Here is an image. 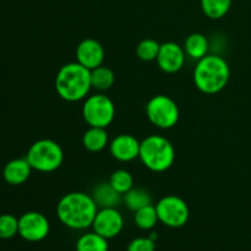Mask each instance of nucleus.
Returning a JSON list of instances; mask_svg holds the SVG:
<instances>
[{"label": "nucleus", "instance_id": "1", "mask_svg": "<svg viewBox=\"0 0 251 251\" xmlns=\"http://www.w3.org/2000/svg\"><path fill=\"white\" fill-rule=\"evenodd\" d=\"M98 210L100 208L92 196L82 191H73L59 200L56 216L65 227L74 230H83L92 227Z\"/></svg>", "mask_w": 251, "mask_h": 251}, {"label": "nucleus", "instance_id": "2", "mask_svg": "<svg viewBox=\"0 0 251 251\" xmlns=\"http://www.w3.org/2000/svg\"><path fill=\"white\" fill-rule=\"evenodd\" d=\"M230 68L227 60L217 54H207L194 69V82L205 95H216L229 82Z\"/></svg>", "mask_w": 251, "mask_h": 251}, {"label": "nucleus", "instance_id": "3", "mask_svg": "<svg viewBox=\"0 0 251 251\" xmlns=\"http://www.w3.org/2000/svg\"><path fill=\"white\" fill-rule=\"evenodd\" d=\"M91 88V70L77 61L65 64L59 69L55 76V90L64 100L78 102L85 100Z\"/></svg>", "mask_w": 251, "mask_h": 251}, {"label": "nucleus", "instance_id": "4", "mask_svg": "<svg viewBox=\"0 0 251 251\" xmlns=\"http://www.w3.org/2000/svg\"><path fill=\"white\" fill-rule=\"evenodd\" d=\"M139 158L147 169L154 173H162L173 166L176 150L164 136L150 135L140 144Z\"/></svg>", "mask_w": 251, "mask_h": 251}, {"label": "nucleus", "instance_id": "5", "mask_svg": "<svg viewBox=\"0 0 251 251\" xmlns=\"http://www.w3.org/2000/svg\"><path fill=\"white\" fill-rule=\"evenodd\" d=\"M26 159L34 171L51 173L60 168L63 164L64 152L58 142L49 139H42L29 147Z\"/></svg>", "mask_w": 251, "mask_h": 251}, {"label": "nucleus", "instance_id": "6", "mask_svg": "<svg viewBox=\"0 0 251 251\" xmlns=\"http://www.w3.org/2000/svg\"><path fill=\"white\" fill-rule=\"evenodd\" d=\"M146 115L154 126L168 130L178 124L180 112L173 98L166 95H157L147 102Z\"/></svg>", "mask_w": 251, "mask_h": 251}, {"label": "nucleus", "instance_id": "7", "mask_svg": "<svg viewBox=\"0 0 251 251\" xmlns=\"http://www.w3.org/2000/svg\"><path fill=\"white\" fill-rule=\"evenodd\" d=\"M82 117L90 126L107 129L114 120L115 105L113 100L103 93L88 96L82 105Z\"/></svg>", "mask_w": 251, "mask_h": 251}, {"label": "nucleus", "instance_id": "8", "mask_svg": "<svg viewBox=\"0 0 251 251\" xmlns=\"http://www.w3.org/2000/svg\"><path fill=\"white\" fill-rule=\"evenodd\" d=\"M159 222L169 228H180L188 223L190 210L185 201L176 195H167L156 203Z\"/></svg>", "mask_w": 251, "mask_h": 251}, {"label": "nucleus", "instance_id": "9", "mask_svg": "<svg viewBox=\"0 0 251 251\" xmlns=\"http://www.w3.org/2000/svg\"><path fill=\"white\" fill-rule=\"evenodd\" d=\"M49 232L50 223L43 213L31 211L19 218V235L26 242H42L48 237Z\"/></svg>", "mask_w": 251, "mask_h": 251}, {"label": "nucleus", "instance_id": "10", "mask_svg": "<svg viewBox=\"0 0 251 251\" xmlns=\"http://www.w3.org/2000/svg\"><path fill=\"white\" fill-rule=\"evenodd\" d=\"M124 228V218L117 207L100 208L92 223L93 232L98 233L105 239H113Z\"/></svg>", "mask_w": 251, "mask_h": 251}, {"label": "nucleus", "instance_id": "11", "mask_svg": "<svg viewBox=\"0 0 251 251\" xmlns=\"http://www.w3.org/2000/svg\"><path fill=\"white\" fill-rule=\"evenodd\" d=\"M184 47L179 46L176 42H166L161 44L157 64L159 69L166 74H176L184 66L186 58Z\"/></svg>", "mask_w": 251, "mask_h": 251}, {"label": "nucleus", "instance_id": "12", "mask_svg": "<svg viewBox=\"0 0 251 251\" xmlns=\"http://www.w3.org/2000/svg\"><path fill=\"white\" fill-rule=\"evenodd\" d=\"M104 60V48L93 38H86L78 43L76 48V61L88 70L98 68Z\"/></svg>", "mask_w": 251, "mask_h": 251}, {"label": "nucleus", "instance_id": "13", "mask_svg": "<svg viewBox=\"0 0 251 251\" xmlns=\"http://www.w3.org/2000/svg\"><path fill=\"white\" fill-rule=\"evenodd\" d=\"M140 144L141 141H139L134 135L120 134L110 141V154L119 162H131L139 157Z\"/></svg>", "mask_w": 251, "mask_h": 251}, {"label": "nucleus", "instance_id": "14", "mask_svg": "<svg viewBox=\"0 0 251 251\" xmlns=\"http://www.w3.org/2000/svg\"><path fill=\"white\" fill-rule=\"evenodd\" d=\"M31 172L32 167L26 158H16L7 162L2 171V176L10 185H21L26 183Z\"/></svg>", "mask_w": 251, "mask_h": 251}, {"label": "nucleus", "instance_id": "15", "mask_svg": "<svg viewBox=\"0 0 251 251\" xmlns=\"http://www.w3.org/2000/svg\"><path fill=\"white\" fill-rule=\"evenodd\" d=\"M92 199L97 203L98 208L117 207L123 200L122 194L118 193L109 184V181L100 183L92 190Z\"/></svg>", "mask_w": 251, "mask_h": 251}, {"label": "nucleus", "instance_id": "16", "mask_svg": "<svg viewBox=\"0 0 251 251\" xmlns=\"http://www.w3.org/2000/svg\"><path fill=\"white\" fill-rule=\"evenodd\" d=\"M210 43L205 34L202 33H191L186 37L184 42V50L185 54L193 60L199 61L208 54Z\"/></svg>", "mask_w": 251, "mask_h": 251}, {"label": "nucleus", "instance_id": "17", "mask_svg": "<svg viewBox=\"0 0 251 251\" xmlns=\"http://www.w3.org/2000/svg\"><path fill=\"white\" fill-rule=\"evenodd\" d=\"M109 144V136L105 127L90 126L82 136V145L87 151L100 152Z\"/></svg>", "mask_w": 251, "mask_h": 251}, {"label": "nucleus", "instance_id": "18", "mask_svg": "<svg viewBox=\"0 0 251 251\" xmlns=\"http://www.w3.org/2000/svg\"><path fill=\"white\" fill-rule=\"evenodd\" d=\"M108 239L96 232H88L81 235L76 242V251H108Z\"/></svg>", "mask_w": 251, "mask_h": 251}, {"label": "nucleus", "instance_id": "19", "mask_svg": "<svg viewBox=\"0 0 251 251\" xmlns=\"http://www.w3.org/2000/svg\"><path fill=\"white\" fill-rule=\"evenodd\" d=\"M123 201L125 206L132 212H136L140 208L152 203V198L149 191L141 188H132L123 195Z\"/></svg>", "mask_w": 251, "mask_h": 251}, {"label": "nucleus", "instance_id": "20", "mask_svg": "<svg viewBox=\"0 0 251 251\" xmlns=\"http://www.w3.org/2000/svg\"><path fill=\"white\" fill-rule=\"evenodd\" d=\"M115 82V75L112 69L107 66H98L91 70V83L92 88L97 91H108Z\"/></svg>", "mask_w": 251, "mask_h": 251}, {"label": "nucleus", "instance_id": "21", "mask_svg": "<svg viewBox=\"0 0 251 251\" xmlns=\"http://www.w3.org/2000/svg\"><path fill=\"white\" fill-rule=\"evenodd\" d=\"M134 222L140 229L142 230H151L153 229L159 222L158 213H157L156 206L147 205L145 207L140 208L136 212H134Z\"/></svg>", "mask_w": 251, "mask_h": 251}, {"label": "nucleus", "instance_id": "22", "mask_svg": "<svg viewBox=\"0 0 251 251\" xmlns=\"http://www.w3.org/2000/svg\"><path fill=\"white\" fill-rule=\"evenodd\" d=\"M203 14L212 20L225 17L232 6V0H200Z\"/></svg>", "mask_w": 251, "mask_h": 251}, {"label": "nucleus", "instance_id": "23", "mask_svg": "<svg viewBox=\"0 0 251 251\" xmlns=\"http://www.w3.org/2000/svg\"><path fill=\"white\" fill-rule=\"evenodd\" d=\"M109 184L118 193L124 195L130 189L134 188V178L126 169H117L110 174Z\"/></svg>", "mask_w": 251, "mask_h": 251}, {"label": "nucleus", "instance_id": "24", "mask_svg": "<svg viewBox=\"0 0 251 251\" xmlns=\"http://www.w3.org/2000/svg\"><path fill=\"white\" fill-rule=\"evenodd\" d=\"M161 44L152 38L142 39L136 47V55L142 61H153L158 56Z\"/></svg>", "mask_w": 251, "mask_h": 251}, {"label": "nucleus", "instance_id": "25", "mask_svg": "<svg viewBox=\"0 0 251 251\" xmlns=\"http://www.w3.org/2000/svg\"><path fill=\"white\" fill-rule=\"evenodd\" d=\"M19 234V218L5 213L0 215V239H11Z\"/></svg>", "mask_w": 251, "mask_h": 251}, {"label": "nucleus", "instance_id": "26", "mask_svg": "<svg viewBox=\"0 0 251 251\" xmlns=\"http://www.w3.org/2000/svg\"><path fill=\"white\" fill-rule=\"evenodd\" d=\"M126 251H156V242L151 237L135 238L129 243Z\"/></svg>", "mask_w": 251, "mask_h": 251}]
</instances>
